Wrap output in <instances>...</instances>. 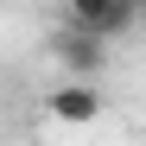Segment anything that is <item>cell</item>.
I'll return each mask as SVG.
<instances>
[{"label": "cell", "instance_id": "277c9868", "mask_svg": "<svg viewBox=\"0 0 146 146\" xmlns=\"http://www.w3.org/2000/svg\"><path fill=\"white\" fill-rule=\"evenodd\" d=\"M127 7H133V13H146V0H127Z\"/></svg>", "mask_w": 146, "mask_h": 146}, {"label": "cell", "instance_id": "7a4b0ae2", "mask_svg": "<svg viewBox=\"0 0 146 146\" xmlns=\"http://www.w3.org/2000/svg\"><path fill=\"white\" fill-rule=\"evenodd\" d=\"M38 108H44L51 127H95V121H102V89L83 83V76H70V83H57V89H44Z\"/></svg>", "mask_w": 146, "mask_h": 146}, {"label": "cell", "instance_id": "6da1fadb", "mask_svg": "<svg viewBox=\"0 0 146 146\" xmlns=\"http://www.w3.org/2000/svg\"><path fill=\"white\" fill-rule=\"evenodd\" d=\"M51 57H57L64 76L95 83V76L108 70V38H102V32H83V26H70V19H64V26L51 32Z\"/></svg>", "mask_w": 146, "mask_h": 146}, {"label": "cell", "instance_id": "3957f363", "mask_svg": "<svg viewBox=\"0 0 146 146\" xmlns=\"http://www.w3.org/2000/svg\"><path fill=\"white\" fill-rule=\"evenodd\" d=\"M64 19H70V26H83V32H102L108 44L121 38V32H133V7H127V0H64Z\"/></svg>", "mask_w": 146, "mask_h": 146}]
</instances>
